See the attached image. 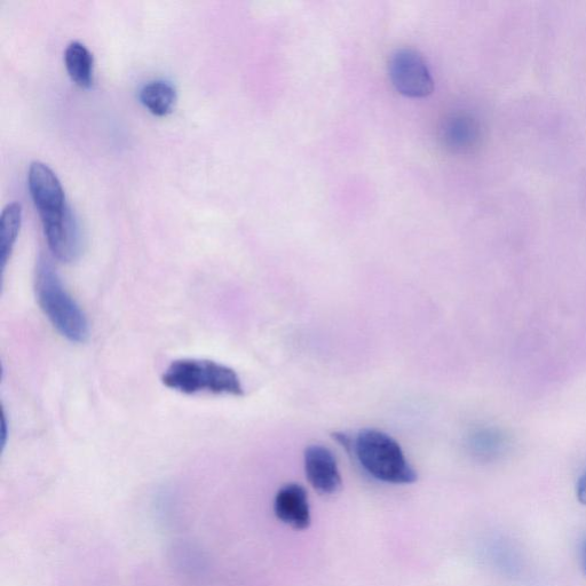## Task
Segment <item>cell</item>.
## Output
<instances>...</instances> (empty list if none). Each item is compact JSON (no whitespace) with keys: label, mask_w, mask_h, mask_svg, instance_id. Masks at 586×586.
Returning a JSON list of instances; mask_svg holds the SVG:
<instances>
[{"label":"cell","mask_w":586,"mask_h":586,"mask_svg":"<svg viewBox=\"0 0 586 586\" xmlns=\"http://www.w3.org/2000/svg\"><path fill=\"white\" fill-rule=\"evenodd\" d=\"M35 291L39 306L61 336L78 344L89 339V321L76 300L69 295L49 259L38 260Z\"/></svg>","instance_id":"obj_1"},{"label":"cell","mask_w":586,"mask_h":586,"mask_svg":"<svg viewBox=\"0 0 586 586\" xmlns=\"http://www.w3.org/2000/svg\"><path fill=\"white\" fill-rule=\"evenodd\" d=\"M166 387L182 394L210 393L242 397L243 386L232 368L215 361L181 359L174 361L162 377Z\"/></svg>","instance_id":"obj_2"},{"label":"cell","mask_w":586,"mask_h":586,"mask_svg":"<svg viewBox=\"0 0 586 586\" xmlns=\"http://www.w3.org/2000/svg\"><path fill=\"white\" fill-rule=\"evenodd\" d=\"M355 455L371 477L392 485H411L418 474L398 441L378 430H363L354 445Z\"/></svg>","instance_id":"obj_3"},{"label":"cell","mask_w":586,"mask_h":586,"mask_svg":"<svg viewBox=\"0 0 586 586\" xmlns=\"http://www.w3.org/2000/svg\"><path fill=\"white\" fill-rule=\"evenodd\" d=\"M388 74L395 89L409 98H425L434 90L429 67L414 50L395 51L388 61Z\"/></svg>","instance_id":"obj_4"},{"label":"cell","mask_w":586,"mask_h":586,"mask_svg":"<svg viewBox=\"0 0 586 586\" xmlns=\"http://www.w3.org/2000/svg\"><path fill=\"white\" fill-rule=\"evenodd\" d=\"M44 234L53 256L62 263H73L83 248L81 229L68 207L52 217L42 219Z\"/></svg>","instance_id":"obj_5"},{"label":"cell","mask_w":586,"mask_h":586,"mask_svg":"<svg viewBox=\"0 0 586 586\" xmlns=\"http://www.w3.org/2000/svg\"><path fill=\"white\" fill-rule=\"evenodd\" d=\"M28 186L41 219L58 215L68 208L65 190L50 166L38 161L31 163Z\"/></svg>","instance_id":"obj_6"},{"label":"cell","mask_w":586,"mask_h":586,"mask_svg":"<svg viewBox=\"0 0 586 586\" xmlns=\"http://www.w3.org/2000/svg\"><path fill=\"white\" fill-rule=\"evenodd\" d=\"M305 473L315 492L323 496L334 495L342 488L337 459L332 451L321 445L307 447L304 455Z\"/></svg>","instance_id":"obj_7"},{"label":"cell","mask_w":586,"mask_h":586,"mask_svg":"<svg viewBox=\"0 0 586 586\" xmlns=\"http://www.w3.org/2000/svg\"><path fill=\"white\" fill-rule=\"evenodd\" d=\"M274 512L277 519L292 529L305 530L311 526L312 517L308 494L306 489L298 483H289L277 492Z\"/></svg>","instance_id":"obj_8"},{"label":"cell","mask_w":586,"mask_h":586,"mask_svg":"<svg viewBox=\"0 0 586 586\" xmlns=\"http://www.w3.org/2000/svg\"><path fill=\"white\" fill-rule=\"evenodd\" d=\"M440 139L450 152L469 153L479 144V124L470 115H450L441 124Z\"/></svg>","instance_id":"obj_9"},{"label":"cell","mask_w":586,"mask_h":586,"mask_svg":"<svg viewBox=\"0 0 586 586\" xmlns=\"http://www.w3.org/2000/svg\"><path fill=\"white\" fill-rule=\"evenodd\" d=\"M141 104L155 116H166L172 113L177 101V91L171 83L153 81L147 83L140 91Z\"/></svg>","instance_id":"obj_10"},{"label":"cell","mask_w":586,"mask_h":586,"mask_svg":"<svg viewBox=\"0 0 586 586\" xmlns=\"http://www.w3.org/2000/svg\"><path fill=\"white\" fill-rule=\"evenodd\" d=\"M65 63L71 81L84 89L92 85L94 60L84 44L71 42L65 52Z\"/></svg>","instance_id":"obj_11"},{"label":"cell","mask_w":586,"mask_h":586,"mask_svg":"<svg viewBox=\"0 0 586 586\" xmlns=\"http://www.w3.org/2000/svg\"><path fill=\"white\" fill-rule=\"evenodd\" d=\"M22 223V207L18 202L7 204L0 217V256L5 268L11 258Z\"/></svg>","instance_id":"obj_12"},{"label":"cell","mask_w":586,"mask_h":586,"mask_svg":"<svg viewBox=\"0 0 586 586\" xmlns=\"http://www.w3.org/2000/svg\"><path fill=\"white\" fill-rule=\"evenodd\" d=\"M506 435L494 427L483 429L474 434L473 445L483 456L495 458L504 453L508 448Z\"/></svg>","instance_id":"obj_13"},{"label":"cell","mask_w":586,"mask_h":586,"mask_svg":"<svg viewBox=\"0 0 586 586\" xmlns=\"http://www.w3.org/2000/svg\"><path fill=\"white\" fill-rule=\"evenodd\" d=\"M576 496L578 502L586 505V471L581 475L577 481Z\"/></svg>","instance_id":"obj_14"},{"label":"cell","mask_w":586,"mask_h":586,"mask_svg":"<svg viewBox=\"0 0 586 586\" xmlns=\"http://www.w3.org/2000/svg\"><path fill=\"white\" fill-rule=\"evenodd\" d=\"M582 568H583V573L586 577V540L583 544V549H582Z\"/></svg>","instance_id":"obj_15"}]
</instances>
